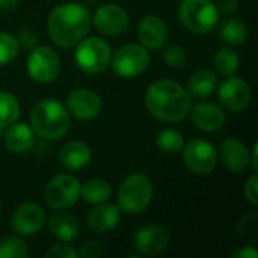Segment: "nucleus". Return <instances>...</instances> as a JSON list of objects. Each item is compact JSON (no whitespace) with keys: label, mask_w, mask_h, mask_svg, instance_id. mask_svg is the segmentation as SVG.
Segmentation results:
<instances>
[{"label":"nucleus","mask_w":258,"mask_h":258,"mask_svg":"<svg viewBox=\"0 0 258 258\" xmlns=\"http://www.w3.org/2000/svg\"><path fill=\"white\" fill-rule=\"evenodd\" d=\"M144 103L156 119L163 122H180L189 115L192 97L180 83L162 79L148 86Z\"/></svg>","instance_id":"f257e3e1"},{"label":"nucleus","mask_w":258,"mask_h":258,"mask_svg":"<svg viewBox=\"0 0 258 258\" xmlns=\"http://www.w3.org/2000/svg\"><path fill=\"white\" fill-rule=\"evenodd\" d=\"M92 17L89 9L80 3H63L56 6L47 21L50 39L62 47L70 48L77 45L89 32Z\"/></svg>","instance_id":"f03ea898"},{"label":"nucleus","mask_w":258,"mask_h":258,"mask_svg":"<svg viewBox=\"0 0 258 258\" xmlns=\"http://www.w3.org/2000/svg\"><path fill=\"white\" fill-rule=\"evenodd\" d=\"M30 124L33 132L41 138L57 141L68 133L71 118L68 109H65L59 100L44 98L33 106L30 112Z\"/></svg>","instance_id":"7ed1b4c3"},{"label":"nucleus","mask_w":258,"mask_h":258,"mask_svg":"<svg viewBox=\"0 0 258 258\" xmlns=\"http://www.w3.org/2000/svg\"><path fill=\"white\" fill-rule=\"evenodd\" d=\"M154 197V186L150 177L141 172L127 175L118 189V206L121 212L139 215L145 212Z\"/></svg>","instance_id":"20e7f679"},{"label":"nucleus","mask_w":258,"mask_h":258,"mask_svg":"<svg viewBox=\"0 0 258 258\" xmlns=\"http://www.w3.org/2000/svg\"><path fill=\"white\" fill-rule=\"evenodd\" d=\"M178 18L189 32L206 35L216 29L219 23V9L212 0H181Z\"/></svg>","instance_id":"39448f33"},{"label":"nucleus","mask_w":258,"mask_h":258,"mask_svg":"<svg viewBox=\"0 0 258 258\" xmlns=\"http://www.w3.org/2000/svg\"><path fill=\"white\" fill-rule=\"evenodd\" d=\"M112 59V47L107 41L92 36L82 39L76 50V62L83 73L100 74L109 65Z\"/></svg>","instance_id":"423d86ee"},{"label":"nucleus","mask_w":258,"mask_h":258,"mask_svg":"<svg viewBox=\"0 0 258 258\" xmlns=\"http://www.w3.org/2000/svg\"><path fill=\"white\" fill-rule=\"evenodd\" d=\"M150 60V53L144 45L127 44L112 53L110 65L116 76L122 79H133L147 71Z\"/></svg>","instance_id":"0eeeda50"},{"label":"nucleus","mask_w":258,"mask_h":258,"mask_svg":"<svg viewBox=\"0 0 258 258\" xmlns=\"http://www.w3.org/2000/svg\"><path fill=\"white\" fill-rule=\"evenodd\" d=\"M184 166L195 175H207L218 165V151L213 144L206 139H192L183 147Z\"/></svg>","instance_id":"6e6552de"},{"label":"nucleus","mask_w":258,"mask_h":258,"mask_svg":"<svg viewBox=\"0 0 258 258\" xmlns=\"http://www.w3.org/2000/svg\"><path fill=\"white\" fill-rule=\"evenodd\" d=\"M80 198V181L68 174L53 177L44 190V200L53 210H63L74 206Z\"/></svg>","instance_id":"1a4fd4ad"},{"label":"nucleus","mask_w":258,"mask_h":258,"mask_svg":"<svg viewBox=\"0 0 258 258\" xmlns=\"http://www.w3.org/2000/svg\"><path fill=\"white\" fill-rule=\"evenodd\" d=\"M27 73L38 83H50L57 79L60 73V59L57 53L47 47L41 45L32 50L27 57Z\"/></svg>","instance_id":"9d476101"},{"label":"nucleus","mask_w":258,"mask_h":258,"mask_svg":"<svg viewBox=\"0 0 258 258\" xmlns=\"http://www.w3.org/2000/svg\"><path fill=\"white\" fill-rule=\"evenodd\" d=\"M218 97L224 109L233 113H239L249 107L252 100V92L246 80H243L242 77L228 76L219 86Z\"/></svg>","instance_id":"9b49d317"},{"label":"nucleus","mask_w":258,"mask_h":258,"mask_svg":"<svg viewBox=\"0 0 258 258\" xmlns=\"http://www.w3.org/2000/svg\"><path fill=\"white\" fill-rule=\"evenodd\" d=\"M95 29L106 36H119L128 27L130 17L124 8L115 3L100 6L92 17Z\"/></svg>","instance_id":"f8f14e48"},{"label":"nucleus","mask_w":258,"mask_h":258,"mask_svg":"<svg viewBox=\"0 0 258 258\" xmlns=\"http://www.w3.org/2000/svg\"><path fill=\"white\" fill-rule=\"evenodd\" d=\"M133 246L139 255L154 257L165 252L169 246V233L157 224L139 228L133 237Z\"/></svg>","instance_id":"ddd939ff"},{"label":"nucleus","mask_w":258,"mask_h":258,"mask_svg":"<svg viewBox=\"0 0 258 258\" xmlns=\"http://www.w3.org/2000/svg\"><path fill=\"white\" fill-rule=\"evenodd\" d=\"M45 224V210L36 203L18 206L11 216V227L20 236H33Z\"/></svg>","instance_id":"4468645a"},{"label":"nucleus","mask_w":258,"mask_h":258,"mask_svg":"<svg viewBox=\"0 0 258 258\" xmlns=\"http://www.w3.org/2000/svg\"><path fill=\"white\" fill-rule=\"evenodd\" d=\"M67 107H68V112L74 118L80 121H89L100 115L103 109V101H101V97L95 94L94 91L80 88V89L73 91L68 95Z\"/></svg>","instance_id":"2eb2a0df"},{"label":"nucleus","mask_w":258,"mask_h":258,"mask_svg":"<svg viewBox=\"0 0 258 258\" xmlns=\"http://www.w3.org/2000/svg\"><path fill=\"white\" fill-rule=\"evenodd\" d=\"M192 122L197 128L207 132V133H215L219 132L224 124H225V113L222 107L212 101H200L195 106L190 107L189 110Z\"/></svg>","instance_id":"dca6fc26"},{"label":"nucleus","mask_w":258,"mask_h":258,"mask_svg":"<svg viewBox=\"0 0 258 258\" xmlns=\"http://www.w3.org/2000/svg\"><path fill=\"white\" fill-rule=\"evenodd\" d=\"M218 151V162L233 172H243L249 166L248 147L234 138H227L221 142Z\"/></svg>","instance_id":"f3484780"},{"label":"nucleus","mask_w":258,"mask_h":258,"mask_svg":"<svg viewBox=\"0 0 258 258\" xmlns=\"http://www.w3.org/2000/svg\"><path fill=\"white\" fill-rule=\"evenodd\" d=\"M138 38L147 50H159L168 41L166 23L156 14L145 15L138 27Z\"/></svg>","instance_id":"a211bd4d"},{"label":"nucleus","mask_w":258,"mask_h":258,"mask_svg":"<svg viewBox=\"0 0 258 258\" xmlns=\"http://www.w3.org/2000/svg\"><path fill=\"white\" fill-rule=\"evenodd\" d=\"M121 221V209L115 204H95L86 216V227L97 234H104L118 227Z\"/></svg>","instance_id":"6ab92c4d"},{"label":"nucleus","mask_w":258,"mask_h":258,"mask_svg":"<svg viewBox=\"0 0 258 258\" xmlns=\"http://www.w3.org/2000/svg\"><path fill=\"white\" fill-rule=\"evenodd\" d=\"M57 159H59L60 166H63L65 169L79 171V169L86 168L91 163L92 150L85 142L71 141L60 148Z\"/></svg>","instance_id":"aec40b11"},{"label":"nucleus","mask_w":258,"mask_h":258,"mask_svg":"<svg viewBox=\"0 0 258 258\" xmlns=\"http://www.w3.org/2000/svg\"><path fill=\"white\" fill-rule=\"evenodd\" d=\"M5 145L14 154H21L29 151L35 144V132L26 122H12L8 125L5 133Z\"/></svg>","instance_id":"412c9836"},{"label":"nucleus","mask_w":258,"mask_h":258,"mask_svg":"<svg viewBox=\"0 0 258 258\" xmlns=\"http://www.w3.org/2000/svg\"><path fill=\"white\" fill-rule=\"evenodd\" d=\"M50 233L62 242H73L79 237L80 228L77 219L67 212H56L48 219Z\"/></svg>","instance_id":"4be33fe9"},{"label":"nucleus","mask_w":258,"mask_h":258,"mask_svg":"<svg viewBox=\"0 0 258 258\" xmlns=\"http://www.w3.org/2000/svg\"><path fill=\"white\" fill-rule=\"evenodd\" d=\"M218 89V76L210 70L195 71L187 82V92L195 98H207Z\"/></svg>","instance_id":"5701e85b"},{"label":"nucleus","mask_w":258,"mask_h":258,"mask_svg":"<svg viewBox=\"0 0 258 258\" xmlns=\"http://www.w3.org/2000/svg\"><path fill=\"white\" fill-rule=\"evenodd\" d=\"M218 35L222 39V42H225L227 45L237 47V45H242L248 39L249 32H248V26L245 21H242L240 18L231 17V18L224 20L219 24Z\"/></svg>","instance_id":"b1692460"},{"label":"nucleus","mask_w":258,"mask_h":258,"mask_svg":"<svg viewBox=\"0 0 258 258\" xmlns=\"http://www.w3.org/2000/svg\"><path fill=\"white\" fill-rule=\"evenodd\" d=\"M112 195V186L103 178H91L86 183L80 184V198L88 204H101L106 203Z\"/></svg>","instance_id":"393cba45"},{"label":"nucleus","mask_w":258,"mask_h":258,"mask_svg":"<svg viewBox=\"0 0 258 258\" xmlns=\"http://www.w3.org/2000/svg\"><path fill=\"white\" fill-rule=\"evenodd\" d=\"M20 116L18 100L6 91H0V128L15 122Z\"/></svg>","instance_id":"a878e982"},{"label":"nucleus","mask_w":258,"mask_h":258,"mask_svg":"<svg viewBox=\"0 0 258 258\" xmlns=\"http://www.w3.org/2000/svg\"><path fill=\"white\" fill-rule=\"evenodd\" d=\"M156 145L160 151L168 154H177L184 147L183 135L175 128H165L156 138Z\"/></svg>","instance_id":"bb28decb"},{"label":"nucleus","mask_w":258,"mask_h":258,"mask_svg":"<svg viewBox=\"0 0 258 258\" xmlns=\"http://www.w3.org/2000/svg\"><path fill=\"white\" fill-rule=\"evenodd\" d=\"M213 62H215L216 71L219 74L225 76V77L234 76V73L240 67V57L231 48H221V50H218L216 54H215Z\"/></svg>","instance_id":"cd10ccee"},{"label":"nucleus","mask_w":258,"mask_h":258,"mask_svg":"<svg viewBox=\"0 0 258 258\" xmlns=\"http://www.w3.org/2000/svg\"><path fill=\"white\" fill-rule=\"evenodd\" d=\"M29 255L27 245L17 236L0 239V258H26Z\"/></svg>","instance_id":"c85d7f7f"},{"label":"nucleus","mask_w":258,"mask_h":258,"mask_svg":"<svg viewBox=\"0 0 258 258\" xmlns=\"http://www.w3.org/2000/svg\"><path fill=\"white\" fill-rule=\"evenodd\" d=\"M20 51L17 38L11 33L0 32V67L11 63Z\"/></svg>","instance_id":"c756f323"},{"label":"nucleus","mask_w":258,"mask_h":258,"mask_svg":"<svg viewBox=\"0 0 258 258\" xmlns=\"http://www.w3.org/2000/svg\"><path fill=\"white\" fill-rule=\"evenodd\" d=\"M163 60L171 68H183L187 63V53L178 44H171L163 51Z\"/></svg>","instance_id":"7c9ffc66"},{"label":"nucleus","mask_w":258,"mask_h":258,"mask_svg":"<svg viewBox=\"0 0 258 258\" xmlns=\"http://www.w3.org/2000/svg\"><path fill=\"white\" fill-rule=\"evenodd\" d=\"M47 258H77L79 257V252L77 249H74L73 246L70 245H63V243H59V245H54L51 246L47 254Z\"/></svg>","instance_id":"2f4dec72"},{"label":"nucleus","mask_w":258,"mask_h":258,"mask_svg":"<svg viewBox=\"0 0 258 258\" xmlns=\"http://www.w3.org/2000/svg\"><path fill=\"white\" fill-rule=\"evenodd\" d=\"M77 252H79V257L97 258V257H100V255L104 252V249H103V245H101V243L91 240V242L83 243V245H82V248H80Z\"/></svg>","instance_id":"473e14b6"},{"label":"nucleus","mask_w":258,"mask_h":258,"mask_svg":"<svg viewBox=\"0 0 258 258\" xmlns=\"http://www.w3.org/2000/svg\"><path fill=\"white\" fill-rule=\"evenodd\" d=\"M18 44H21L24 48H33L38 42V35L35 33L33 29L30 27H23L18 32V38H17Z\"/></svg>","instance_id":"72a5a7b5"},{"label":"nucleus","mask_w":258,"mask_h":258,"mask_svg":"<svg viewBox=\"0 0 258 258\" xmlns=\"http://www.w3.org/2000/svg\"><path fill=\"white\" fill-rule=\"evenodd\" d=\"M257 189V174L254 172V174L251 175V178H249V180L246 181V184H245V197H246V200H248L252 206H257L258 204Z\"/></svg>","instance_id":"f704fd0d"},{"label":"nucleus","mask_w":258,"mask_h":258,"mask_svg":"<svg viewBox=\"0 0 258 258\" xmlns=\"http://www.w3.org/2000/svg\"><path fill=\"white\" fill-rule=\"evenodd\" d=\"M231 258H257L258 257V251L252 246H242L239 248L237 251H234L231 255Z\"/></svg>","instance_id":"c9c22d12"},{"label":"nucleus","mask_w":258,"mask_h":258,"mask_svg":"<svg viewBox=\"0 0 258 258\" xmlns=\"http://www.w3.org/2000/svg\"><path fill=\"white\" fill-rule=\"evenodd\" d=\"M218 9L225 12V14H231L237 9L239 6V0H219L218 2Z\"/></svg>","instance_id":"e433bc0d"},{"label":"nucleus","mask_w":258,"mask_h":258,"mask_svg":"<svg viewBox=\"0 0 258 258\" xmlns=\"http://www.w3.org/2000/svg\"><path fill=\"white\" fill-rule=\"evenodd\" d=\"M18 3H20V0H0V9L11 11V9L17 8Z\"/></svg>","instance_id":"4c0bfd02"},{"label":"nucleus","mask_w":258,"mask_h":258,"mask_svg":"<svg viewBox=\"0 0 258 258\" xmlns=\"http://www.w3.org/2000/svg\"><path fill=\"white\" fill-rule=\"evenodd\" d=\"M257 148L258 145H254V150H252V156H249V163L252 165V171L257 172Z\"/></svg>","instance_id":"58836bf2"}]
</instances>
